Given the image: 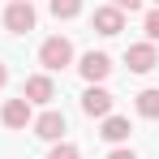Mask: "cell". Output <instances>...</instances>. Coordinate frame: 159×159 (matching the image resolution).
Segmentation results:
<instances>
[{
  "label": "cell",
  "mask_w": 159,
  "mask_h": 159,
  "mask_svg": "<svg viewBox=\"0 0 159 159\" xmlns=\"http://www.w3.org/2000/svg\"><path fill=\"white\" fill-rule=\"evenodd\" d=\"M22 99H26L30 107L34 103H52L56 99V82L48 78V73H34V78H26V86H22Z\"/></svg>",
  "instance_id": "cell-5"
},
{
  "label": "cell",
  "mask_w": 159,
  "mask_h": 159,
  "mask_svg": "<svg viewBox=\"0 0 159 159\" xmlns=\"http://www.w3.org/2000/svg\"><path fill=\"white\" fill-rule=\"evenodd\" d=\"M4 26L13 30V34L34 30V4H30V0H9V9H4Z\"/></svg>",
  "instance_id": "cell-2"
},
{
  "label": "cell",
  "mask_w": 159,
  "mask_h": 159,
  "mask_svg": "<svg viewBox=\"0 0 159 159\" xmlns=\"http://www.w3.org/2000/svg\"><path fill=\"white\" fill-rule=\"evenodd\" d=\"M133 107H138V116H146V120H159V86H146V90L133 99Z\"/></svg>",
  "instance_id": "cell-11"
},
{
  "label": "cell",
  "mask_w": 159,
  "mask_h": 159,
  "mask_svg": "<svg viewBox=\"0 0 159 159\" xmlns=\"http://www.w3.org/2000/svg\"><path fill=\"white\" fill-rule=\"evenodd\" d=\"M107 159H138V155H133V151H125V146H116V151H112Z\"/></svg>",
  "instance_id": "cell-16"
},
{
  "label": "cell",
  "mask_w": 159,
  "mask_h": 159,
  "mask_svg": "<svg viewBox=\"0 0 159 159\" xmlns=\"http://www.w3.org/2000/svg\"><path fill=\"white\" fill-rule=\"evenodd\" d=\"M52 17H78L82 13V0H48Z\"/></svg>",
  "instance_id": "cell-12"
},
{
  "label": "cell",
  "mask_w": 159,
  "mask_h": 159,
  "mask_svg": "<svg viewBox=\"0 0 159 159\" xmlns=\"http://www.w3.org/2000/svg\"><path fill=\"white\" fill-rule=\"evenodd\" d=\"M155 4H159V0H155Z\"/></svg>",
  "instance_id": "cell-18"
},
{
  "label": "cell",
  "mask_w": 159,
  "mask_h": 159,
  "mask_svg": "<svg viewBox=\"0 0 159 159\" xmlns=\"http://www.w3.org/2000/svg\"><path fill=\"white\" fill-rule=\"evenodd\" d=\"M48 159H82V151L73 146V142H52V151H48Z\"/></svg>",
  "instance_id": "cell-13"
},
{
  "label": "cell",
  "mask_w": 159,
  "mask_h": 159,
  "mask_svg": "<svg viewBox=\"0 0 159 159\" xmlns=\"http://www.w3.org/2000/svg\"><path fill=\"white\" fill-rule=\"evenodd\" d=\"M125 65H129V73H151V69L159 65L155 43H133L129 52H125Z\"/></svg>",
  "instance_id": "cell-8"
},
{
  "label": "cell",
  "mask_w": 159,
  "mask_h": 159,
  "mask_svg": "<svg viewBox=\"0 0 159 159\" xmlns=\"http://www.w3.org/2000/svg\"><path fill=\"white\" fill-rule=\"evenodd\" d=\"M142 26H146V43H159V9L146 13V22H142Z\"/></svg>",
  "instance_id": "cell-14"
},
{
  "label": "cell",
  "mask_w": 159,
  "mask_h": 159,
  "mask_svg": "<svg viewBox=\"0 0 159 159\" xmlns=\"http://www.w3.org/2000/svg\"><path fill=\"white\" fill-rule=\"evenodd\" d=\"M90 26L99 30L103 39H112V34H120V30H125V13H120V9H112V4H103V9H95Z\"/></svg>",
  "instance_id": "cell-9"
},
{
  "label": "cell",
  "mask_w": 159,
  "mask_h": 159,
  "mask_svg": "<svg viewBox=\"0 0 159 159\" xmlns=\"http://www.w3.org/2000/svg\"><path fill=\"white\" fill-rule=\"evenodd\" d=\"M112 9H120V13H138L142 0H112Z\"/></svg>",
  "instance_id": "cell-15"
},
{
  "label": "cell",
  "mask_w": 159,
  "mask_h": 159,
  "mask_svg": "<svg viewBox=\"0 0 159 159\" xmlns=\"http://www.w3.org/2000/svg\"><path fill=\"white\" fill-rule=\"evenodd\" d=\"M0 120H4V129H26V125H34V112H30L26 99H4Z\"/></svg>",
  "instance_id": "cell-6"
},
{
  "label": "cell",
  "mask_w": 159,
  "mask_h": 159,
  "mask_svg": "<svg viewBox=\"0 0 159 159\" xmlns=\"http://www.w3.org/2000/svg\"><path fill=\"white\" fill-rule=\"evenodd\" d=\"M39 65L56 73V69H65V65H73V43L65 39V34H52V39H43V48H39Z\"/></svg>",
  "instance_id": "cell-1"
},
{
  "label": "cell",
  "mask_w": 159,
  "mask_h": 159,
  "mask_svg": "<svg viewBox=\"0 0 159 159\" xmlns=\"http://www.w3.org/2000/svg\"><path fill=\"white\" fill-rule=\"evenodd\" d=\"M129 120H125V116H103V133H99V138H103V142H112V146H120V142H125V138H129Z\"/></svg>",
  "instance_id": "cell-10"
},
{
  "label": "cell",
  "mask_w": 159,
  "mask_h": 159,
  "mask_svg": "<svg viewBox=\"0 0 159 159\" xmlns=\"http://www.w3.org/2000/svg\"><path fill=\"white\" fill-rule=\"evenodd\" d=\"M112 103L116 99H112V90H103V86H86V95H82V112L86 116H99V120L112 116Z\"/></svg>",
  "instance_id": "cell-7"
},
{
  "label": "cell",
  "mask_w": 159,
  "mask_h": 159,
  "mask_svg": "<svg viewBox=\"0 0 159 159\" xmlns=\"http://www.w3.org/2000/svg\"><path fill=\"white\" fill-rule=\"evenodd\" d=\"M34 138H43V142H65V112H56V107H48L43 116H34Z\"/></svg>",
  "instance_id": "cell-3"
},
{
  "label": "cell",
  "mask_w": 159,
  "mask_h": 159,
  "mask_svg": "<svg viewBox=\"0 0 159 159\" xmlns=\"http://www.w3.org/2000/svg\"><path fill=\"white\" fill-rule=\"evenodd\" d=\"M78 73L90 82V86H99V82L112 73V56H107V52H86V56H82V65H78Z\"/></svg>",
  "instance_id": "cell-4"
},
{
  "label": "cell",
  "mask_w": 159,
  "mask_h": 159,
  "mask_svg": "<svg viewBox=\"0 0 159 159\" xmlns=\"http://www.w3.org/2000/svg\"><path fill=\"white\" fill-rule=\"evenodd\" d=\"M4 82H9V69H4V60H0V86H4Z\"/></svg>",
  "instance_id": "cell-17"
}]
</instances>
